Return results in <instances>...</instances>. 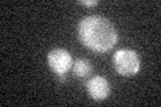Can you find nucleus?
<instances>
[{"label": "nucleus", "mask_w": 161, "mask_h": 107, "mask_svg": "<svg viewBox=\"0 0 161 107\" xmlns=\"http://www.w3.org/2000/svg\"><path fill=\"white\" fill-rule=\"evenodd\" d=\"M113 66L118 74L124 76H132L140 71V58L133 50H118L113 56Z\"/></svg>", "instance_id": "f03ea898"}, {"label": "nucleus", "mask_w": 161, "mask_h": 107, "mask_svg": "<svg viewBox=\"0 0 161 107\" xmlns=\"http://www.w3.org/2000/svg\"><path fill=\"white\" fill-rule=\"evenodd\" d=\"M79 4H82V6H87V7H93V6H97L98 2H97V0H92V2H85V0H79Z\"/></svg>", "instance_id": "423d86ee"}, {"label": "nucleus", "mask_w": 161, "mask_h": 107, "mask_svg": "<svg viewBox=\"0 0 161 107\" xmlns=\"http://www.w3.org/2000/svg\"><path fill=\"white\" fill-rule=\"evenodd\" d=\"M47 63L57 75H64L73 67V58L64 48H54L47 55Z\"/></svg>", "instance_id": "7ed1b4c3"}, {"label": "nucleus", "mask_w": 161, "mask_h": 107, "mask_svg": "<svg viewBox=\"0 0 161 107\" xmlns=\"http://www.w3.org/2000/svg\"><path fill=\"white\" fill-rule=\"evenodd\" d=\"M92 71H93V66L87 59L78 58L73 63V72L77 78H86V76L92 74Z\"/></svg>", "instance_id": "39448f33"}, {"label": "nucleus", "mask_w": 161, "mask_h": 107, "mask_svg": "<svg viewBox=\"0 0 161 107\" xmlns=\"http://www.w3.org/2000/svg\"><path fill=\"white\" fill-rule=\"evenodd\" d=\"M89 95L94 100H105L110 94V84L102 76H94L86 83Z\"/></svg>", "instance_id": "20e7f679"}, {"label": "nucleus", "mask_w": 161, "mask_h": 107, "mask_svg": "<svg viewBox=\"0 0 161 107\" xmlns=\"http://www.w3.org/2000/svg\"><path fill=\"white\" fill-rule=\"evenodd\" d=\"M78 36L87 48L106 52L117 44L118 35L114 25L102 16H86L78 24Z\"/></svg>", "instance_id": "f257e3e1"}]
</instances>
